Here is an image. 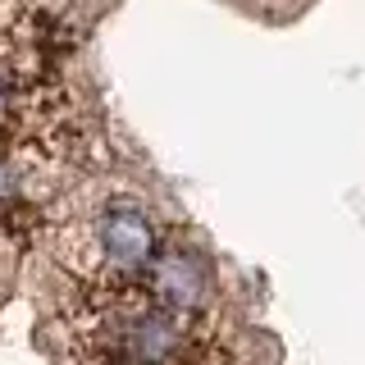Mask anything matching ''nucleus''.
<instances>
[{"label":"nucleus","instance_id":"2","mask_svg":"<svg viewBox=\"0 0 365 365\" xmlns=\"http://www.w3.org/2000/svg\"><path fill=\"white\" fill-rule=\"evenodd\" d=\"M142 283H146V292H151V302L160 311L187 319V324L197 315H205V306H210V297H215L210 265H205V256L197 247H187V242H165L160 247Z\"/></svg>","mask_w":365,"mask_h":365},{"label":"nucleus","instance_id":"4","mask_svg":"<svg viewBox=\"0 0 365 365\" xmlns=\"http://www.w3.org/2000/svg\"><path fill=\"white\" fill-rule=\"evenodd\" d=\"M19 114V96H14V83H9L5 73H0V128H5L9 119Z\"/></svg>","mask_w":365,"mask_h":365},{"label":"nucleus","instance_id":"3","mask_svg":"<svg viewBox=\"0 0 365 365\" xmlns=\"http://www.w3.org/2000/svg\"><path fill=\"white\" fill-rule=\"evenodd\" d=\"M14 201H28L23 197V155H0V210Z\"/></svg>","mask_w":365,"mask_h":365},{"label":"nucleus","instance_id":"1","mask_svg":"<svg viewBox=\"0 0 365 365\" xmlns=\"http://www.w3.org/2000/svg\"><path fill=\"white\" fill-rule=\"evenodd\" d=\"M91 242H96V265L101 279L96 283H142L146 269H151L160 242L155 220L142 210L137 201H110L101 215L87 220ZM91 283V288H96Z\"/></svg>","mask_w":365,"mask_h":365}]
</instances>
